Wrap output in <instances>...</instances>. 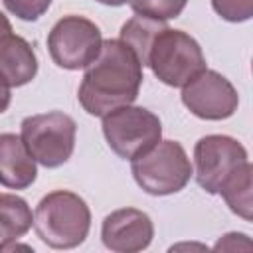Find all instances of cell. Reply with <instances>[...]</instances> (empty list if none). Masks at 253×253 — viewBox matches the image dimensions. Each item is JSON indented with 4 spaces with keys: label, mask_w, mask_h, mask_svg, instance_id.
I'll use <instances>...</instances> for the list:
<instances>
[{
    "label": "cell",
    "mask_w": 253,
    "mask_h": 253,
    "mask_svg": "<svg viewBox=\"0 0 253 253\" xmlns=\"http://www.w3.org/2000/svg\"><path fill=\"white\" fill-rule=\"evenodd\" d=\"M142 65L121 40H103L99 55L85 67L77 91L79 105L93 117L132 105L142 85Z\"/></svg>",
    "instance_id": "6da1fadb"
},
{
    "label": "cell",
    "mask_w": 253,
    "mask_h": 253,
    "mask_svg": "<svg viewBox=\"0 0 253 253\" xmlns=\"http://www.w3.org/2000/svg\"><path fill=\"white\" fill-rule=\"evenodd\" d=\"M182 103L198 119L225 121L237 111L239 95L227 77L206 67L182 87Z\"/></svg>",
    "instance_id": "9c48e42d"
},
{
    "label": "cell",
    "mask_w": 253,
    "mask_h": 253,
    "mask_svg": "<svg viewBox=\"0 0 253 253\" xmlns=\"http://www.w3.org/2000/svg\"><path fill=\"white\" fill-rule=\"evenodd\" d=\"M38 178V162L24 146L20 134L0 132V186L26 190Z\"/></svg>",
    "instance_id": "8fae6325"
},
{
    "label": "cell",
    "mask_w": 253,
    "mask_h": 253,
    "mask_svg": "<svg viewBox=\"0 0 253 253\" xmlns=\"http://www.w3.org/2000/svg\"><path fill=\"white\" fill-rule=\"evenodd\" d=\"M134 182L150 196H170L184 190L194 174L192 162L178 140H158L130 160Z\"/></svg>",
    "instance_id": "277c9868"
},
{
    "label": "cell",
    "mask_w": 253,
    "mask_h": 253,
    "mask_svg": "<svg viewBox=\"0 0 253 253\" xmlns=\"http://www.w3.org/2000/svg\"><path fill=\"white\" fill-rule=\"evenodd\" d=\"M188 0H130V8L138 16H146L158 22H168L172 18H178Z\"/></svg>",
    "instance_id": "2e32d148"
},
{
    "label": "cell",
    "mask_w": 253,
    "mask_h": 253,
    "mask_svg": "<svg viewBox=\"0 0 253 253\" xmlns=\"http://www.w3.org/2000/svg\"><path fill=\"white\" fill-rule=\"evenodd\" d=\"M97 2L99 4H105V6H125L130 0H97Z\"/></svg>",
    "instance_id": "7402d4cb"
},
{
    "label": "cell",
    "mask_w": 253,
    "mask_h": 253,
    "mask_svg": "<svg viewBox=\"0 0 253 253\" xmlns=\"http://www.w3.org/2000/svg\"><path fill=\"white\" fill-rule=\"evenodd\" d=\"M213 12L225 22H247L253 16V0H211Z\"/></svg>",
    "instance_id": "e0dca14e"
},
{
    "label": "cell",
    "mask_w": 253,
    "mask_h": 253,
    "mask_svg": "<svg viewBox=\"0 0 253 253\" xmlns=\"http://www.w3.org/2000/svg\"><path fill=\"white\" fill-rule=\"evenodd\" d=\"M2 4L16 18L24 22H36L47 12V8L51 6V0H2Z\"/></svg>",
    "instance_id": "ac0fdd59"
},
{
    "label": "cell",
    "mask_w": 253,
    "mask_h": 253,
    "mask_svg": "<svg viewBox=\"0 0 253 253\" xmlns=\"http://www.w3.org/2000/svg\"><path fill=\"white\" fill-rule=\"evenodd\" d=\"M101 119L109 148L123 160H132L144 154L162 138V123L158 115L144 107L125 105L109 111Z\"/></svg>",
    "instance_id": "8992f818"
},
{
    "label": "cell",
    "mask_w": 253,
    "mask_h": 253,
    "mask_svg": "<svg viewBox=\"0 0 253 253\" xmlns=\"http://www.w3.org/2000/svg\"><path fill=\"white\" fill-rule=\"evenodd\" d=\"M38 73V57L28 40L16 34L0 38V75L10 87L28 85Z\"/></svg>",
    "instance_id": "7c38bea8"
},
{
    "label": "cell",
    "mask_w": 253,
    "mask_h": 253,
    "mask_svg": "<svg viewBox=\"0 0 253 253\" xmlns=\"http://www.w3.org/2000/svg\"><path fill=\"white\" fill-rule=\"evenodd\" d=\"M154 223L150 215L136 208L111 211L101 225L103 245L113 253H138L152 243Z\"/></svg>",
    "instance_id": "30bf717a"
},
{
    "label": "cell",
    "mask_w": 253,
    "mask_h": 253,
    "mask_svg": "<svg viewBox=\"0 0 253 253\" xmlns=\"http://www.w3.org/2000/svg\"><path fill=\"white\" fill-rule=\"evenodd\" d=\"M251 162L247 160L245 164H241L219 188V196L225 200L227 208L243 217L245 221L253 219V194H251Z\"/></svg>",
    "instance_id": "4fadbf2b"
},
{
    "label": "cell",
    "mask_w": 253,
    "mask_h": 253,
    "mask_svg": "<svg viewBox=\"0 0 253 253\" xmlns=\"http://www.w3.org/2000/svg\"><path fill=\"white\" fill-rule=\"evenodd\" d=\"M249 160L245 146L227 134H206L194 146L192 170L196 182L208 194H217L223 182Z\"/></svg>",
    "instance_id": "ba28073f"
},
{
    "label": "cell",
    "mask_w": 253,
    "mask_h": 253,
    "mask_svg": "<svg viewBox=\"0 0 253 253\" xmlns=\"http://www.w3.org/2000/svg\"><path fill=\"white\" fill-rule=\"evenodd\" d=\"M215 251H237V249H251V241L245 233H237V231H231V233H225L215 245H213Z\"/></svg>",
    "instance_id": "d6986e66"
},
{
    "label": "cell",
    "mask_w": 253,
    "mask_h": 253,
    "mask_svg": "<svg viewBox=\"0 0 253 253\" xmlns=\"http://www.w3.org/2000/svg\"><path fill=\"white\" fill-rule=\"evenodd\" d=\"M10 32H12V24H10V20L0 12V38L6 36V34H10Z\"/></svg>",
    "instance_id": "44dd1931"
},
{
    "label": "cell",
    "mask_w": 253,
    "mask_h": 253,
    "mask_svg": "<svg viewBox=\"0 0 253 253\" xmlns=\"http://www.w3.org/2000/svg\"><path fill=\"white\" fill-rule=\"evenodd\" d=\"M12 87L8 85V81L0 75V115L10 107V101H12Z\"/></svg>",
    "instance_id": "ffe728a7"
},
{
    "label": "cell",
    "mask_w": 253,
    "mask_h": 253,
    "mask_svg": "<svg viewBox=\"0 0 253 253\" xmlns=\"http://www.w3.org/2000/svg\"><path fill=\"white\" fill-rule=\"evenodd\" d=\"M34 225V213L28 202L16 194H0V241L20 239Z\"/></svg>",
    "instance_id": "5bb4252c"
},
{
    "label": "cell",
    "mask_w": 253,
    "mask_h": 253,
    "mask_svg": "<svg viewBox=\"0 0 253 253\" xmlns=\"http://www.w3.org/2000/svg\"><path fill=\"white\" fill-rule=\"evenodd\" d=\"M101 45L99 26L77 14L63 16L47 34V49L53 63L67 71L85 69L99 55Z\"/></svg>",
    "instance_id": "52a82bcc"
},
{
    "label": "cell",
    "mask_w": 253,
    "mask_h": 253,
    "mask_svg": "<svg viewBox=\"0 0 253 253\" xmlns=\"http://www.w3.org/2000/svg\"><path fill=\"white\" fill-rule=\"evenodd\" d=\"M77 123L63 111L30 115L20 125V138L32 158L45 168L63 166L75 150Z\"/></svg>",
    "instance_id": "5b68a950"
},
{
    "label": "cell",
    "mask_w": 253,
    "mask_h": 253,
    "mask_svg": "<svg viewBox=\"0 0 253 253\" xmlns=\"http://www.w3.org/2000/svg\"><path fill=\"white\" fill-rule=\"evenodd\" d=\"M144 65H148L164 85L182 89L206 69V55L190 34L166 26L154 36Z\"/></svg>",
    "instance_id": "3957f363"
},
{
    "label": "cell",
    "mask_w": 253,
    "mask_h": 253,
    "mask_svg": "<svg viewBox=\"0 0 253 253\" xmlns=\"http://www.w3.org/2000/svg\"><path fill=\"white\" fill-rule=\"evenodd\" d=\"M34 229L40 241L51 249L79 247L91 229V210L79 194L53 190L36 206Z\"/></svg>",
    "instance_id": "7a4b0ae2"
},
{
    "label": "cell",
    "mask_w": 253,
    "mask_h": 253,
    "mask_svg": "<svg viewBox=\"0 0 253 253\" xmlns=\"http://www.w3.org/2000/svg\"><path fill=\"white\" fill-rule=\"evenodd\" d=\"M166 28V22H158V20H152V18H146V16H132L128 22L123 24L121 28V42H125L138 57L140 65L144 67V61H146V53H148V47L154 40V36Z\"/></svg>",
    "instance_id": "9a60e30c"
}]
</instances>
